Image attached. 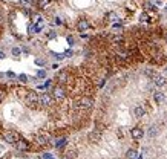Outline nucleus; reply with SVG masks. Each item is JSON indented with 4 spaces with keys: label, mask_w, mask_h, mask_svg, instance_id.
<instances>
[{
    "label": "nucleus",
    "mask_w": 167,
    "mask_h": 159,
    "mask_svg": "<svg viewBox=\"0 0 167 159\" xmlns=\"http://www.w3.org/2000/svg\"><path fill=\"white\" fill-rule=\"evenodd\" d=\"M157 133H158V127H157V126H152V127L149 129V132H147L149 138H153V136H155Z\"/></svg>",
    "instance_id": "16"
},
{
    "label": "nucleus",
    "mask_w": 167,
    "mask_h": 159,
    "mask_svg": "<svg viewBox=\"0 0 167 159\" xmlns=\"http://www.w3.org/2000/svg\"><path fill=\"white\" fill-rule=\"evenodd\" d=\"M153 100H155L158 104H163L166 101V95L163 94V92H155V94H153Z\"/></svg>",
    "instance_id": "11"
},
{
    "label": "nucleus",
    "mask_w": 167,
    "mask_h": 159,
    "mask_svg": "<svg viewBox=\"0 0 167 159\" xmlns=\"http://www.w3.org/2000/svg\"><path fill=\"white\" fill-rule=\"evenodd\" d=\"M48 3H49V0H38V6L40 8H46Z\"/></svg>",
    "instance_id": "19"
},
{
    "label": "nucleus",
    "mask_w": 167,
    "mask_h": 159,
    "mask_svg": "<svg viewBox=\"0 0 167 159\" xmlns=\"http://www.w3.org/2000/svg\"><path fill=\"white\" fill-rule=\"evenodd\" d=\"M52 144L55 145V149H63V147H65V145L68 144V139H66V138H58V139L54 141Z\"/></svg>",
    "instance_id": "12"
},
{
    "label": "nucleus",
    "mask_w": 167,
    "mask_h": 159,
    "mask_svg": "<svg viewBox=\"0 0 167 159\" xmlns=\"http://www.w3.org/2000/svg\"><path fill=\"white\" fill-rule=\"evenodd\" d=\"M143 133H144V132H143V129H141V127H135L130 132V135H132L133 139H141V138H143Z\"/></svg>",
    "instance_id": "8"
},
{
    "label": "nucleus",
    "mask_w": 167,
    "mask_h": 159,
    "mask_svg": "<svg viewBox=\"0 0 167 159\" xmlns=\"http://www.w3.org/2000/svg\"><path fill=\"white\" fill-rule=\"evenodd\" d=\"M52 97H54V100L61 101V100L66 98V92H65V89H63L61 86H55V87L52 89Z\"/></svg>",
    "instance_id": "7"
},
{
    "label": "nucleus",
    "mask_w": 167,
    "mask_h": 159,
    "mask_svg": "<svg viewBox=\"0 0 167 159\" xmlns=\"http://www.w3.org/2000/svg\"><path fill=\"white\" fill-rule=\"evenodd\" d=\"M35 64H38V66H43V64H45V61H43V60H40V58H37V60H35Z\"/></svg>",
    "instance_id": "24"
},
{
    "label": "nucleus",
    "mask_w": 167,
    "mask_h": 159,
    "mask_svg": "<svg viewBox=\"0 0 167 159\" xmlns=\"http://www.w3.org/2000/svg\"><path fill=\"white\" fill-rule=\"evenodd\" d=\"M0 136H2V139H3L6 144H11V145H14V144L20 139V135L17 133L16 130H3Z\"/></svg>",
    "instance_id": "2"
},
{
    "label": "nucleus",
    "mask_w": 167,
    "mask_h": 159,
    "mask_svg": "<svg viewBox=\"0 0 167 159\" xmlns=\"http://www.w3.org/2000/svg\"><path fill=\"white\" fill-rule=\"evenodd\" d=\"M77 28H78V31H86L89 28V22L87 20H80L77 23Z\"/></svg>",
    "instance_id": "14"
},
{
    "label": "nucleus",
    "mask_w": 167,
    "mask_h": 159,
    "mask_svg": "<svg viewBox=\"0 0 167 159\" xmlns=\"http://www.w3.org/2000/svg\"><path fill=\"white\" fill-rule=\"evenodd\" d=\"M48 37H49V38H54V37H55V32H49Z\"/></svg>",
    "instance_id": "25"
},
{
    "label": "nucleus",
    "mask_w": 167,
    "mask_h": 159,
    "mask_svg": "<svg viewBox=\"0 0 167 159\" xmlns=\"http://www.w3.org/2000/svg\"><path fill=\"white\" fill-rule=\"evenodd\" d=\"M138 159H141V158H138Z\"/></svg>",
    "instance_id": "30"
},
{
    "label": "nucleus",
    "mask_w": 167,
    "mask_h": 159,
    "mask_svg": "<svg viewBox=\"0 0 167 159\" xmlns=\"http://www.w3.org/2000/svg\"><path fill=\"white\" fill-rule=\"evenodd\" d=\"M2 132H3V124H2V121H0V135H2Z\"/></svg>",
    "instance_id": "28"
},
{
    "label": "nucleus",
    "mask_w": 167,
    "mask_h": 159,
    "mask_svg": "<svg viewBox=\"0 0 167 159\" xmlns=\"http://www.w3.org/2000/svg\"><path fill=\"white\" fill-rule=\"evenodd\" d=\"M57 80H58V81H60V83H63V81H66V80H68V71H61V72L58 74Z\"/></svg>",
    "instance_id": "15"
},
{
    "label": "nucleus",
    "mask_w": 167,
    "mask_h": 159,
    "mask_svg": "<svg viewBox=\"0 0 167 159\" xmlns=\"http://www.w3.org/2000/svg\"><path fill=\"white\" fill-rule=\"evenodd\" d=\"M126 156H127V159H135L136 158V152L135 150H129L126 153Z\"/></svg>",
    "instance_id": "17"
},
{
    "label": "nucleus",
    "mask_w": 167,
    "mask_h": 159,
    "mask_svg": "<svg viewBox=\"0 0 167 159\" xmlns=\"http://www.w3.org/2000/svg\"><path fill=\"white\" fill-rule=\"evenodd\" d=\"M37 77H38V78H45V77H46V72H45V71H38V72H37Z\"/></svg>",
    "instance_id": "21"
},
{
    "label": "nucleus",
    "mask_w": 167,
    "mask_h": 159,
    "mask_svg": "<svg viewBox=\"0 0 167 159\" xmlns=\"http://www.w3.org/2000/svg\"><path fill=\"white\" fill-rule=\"evenodd\" d=\"M19 80H20L22 83H26V81H28V77L25 75V74H22V75H19Z\"/></svg>",
    "instance_id": "20"
},
{
    "label": "nucleus",
    "mask_w": 167,
    "mask_h": 159,
    "mask_svg": "<svg viewBox=\"0 0 167 159\" xmlns=\"http://www.w3.org/2000/svg\"><path fill=\"white\" fill-rule=\"evenodd\" d=\"M5 98V89L3 87H0V101H2Z\"/></svg>",
    "instance_id": "23"
},
{
    "label": "nucleus",
    "mask_w": 167,
    "mask_h": 159,
    "mask_svg": "<svg viewBox=\"0 0 167 159\" xmlns=\"http://www.w3.org/2000/svg\"><path fill=\"white\" fill-rule=\"evenodd\" d=\"M87 138H89V141H94V142H98L100 139H101V133L98 130H94V132H91V133L87 135Z\"/></svg>",
    "instance_id": "10"
},
{
    "label": "nucleus",
    "mask_w": 167,
    "mask_h": 159,
    "mask_svg": "<svg viewBox=\"0 0 167 159\" xmlns=\"http://www.w3.org/2000/svg\"><path fill=\"white\" fill-rule=\"evenodd\" d=\"M20 5L28 6V5H31V0H20Z\"/></svg>",
    "instance_id": "22"
},
{
    "label": "nucleus",
    "mask_w": 167,
    "mask_h": 159,
    "mask_svg": "<svg viewBox=\"0 0 167 159\" xmlns=\"http://www.w3.org/2000/svg\"><path fill=\"white\" fill-rule=\"evenodd\" d=\"M6 75H8V77H9V78H14V77H16V75H14V74H12V72H8V74H6Z\"/></svg>",
    "instance_id": "27"
},
{
    "label": "nucleus",
    "mask_w": 167,
    "mask_h": 159,
    "mask_svg": "<svg viewBox=\"0 0 167 159\" xmlns=\"http://www.w3.org/2000/svg\"><path fill=\"white\" fill-rule=\"evenodd\" d=\"M38 94L34 90H28V94L25 95V103H26L28 107L31 109H38V106H40V103H38Z\"/></svg>",
    "instance_id": "1"
},
{
    "label": "nucleus",
    "mask_w": 167,
    "mask_h": 159,
    "mask_svg": "<svg viewBox=\"0 0 167 159\" xmlns=\"http://www.w3.org/2000/svg\"><path fill=\"white\" fill-rule=\"evenodd\" d=\"M166 40H167V34H166Z\"/></svg>",
    "instance_id": "29"
},
{
    "label": "nucleus",
    "mask_w": 167,
    "mask_h": 159,
    "mask_svg": "<svg viewBox=\"0 0 167 159\" xmlns=\"http://www.w3.org/2000/svg\"><path fill=\"white\" fill-rule=\"evenodd\" d=\"M92 106H94V100H92L91 97H87V95L81 97L78 101H77V107H78V109H83V110L91 109Z\"/></svg>",
    "instance_id": "3"
},
{
    "label": "nucleus",
    "mask_w": 167,
    "mask_h": 159,
    "mask_svg": "<svg viewBox=\"0 0 167 159\" xmlns=\"http://www.w3.org/2000/svg\"><path fill=\"white\" fill-rule=\"evenodd\" d=\"M34 142H35V145H38V147H48L49 145V136L46 133H40L34 138Z\"/></svg>",
    "instance_id": "4"
},
{
    "label": "nucleus",
    "mask_w": 167,
    "mask_h": 159,
    "mask_svg": "<svg viewBox=\"0 0 167 159\" xmlns=\"http://www.w3.org/2000/svg\"><path fill=\"white\" fill-rule=\"evenodd\" d=\"M38 103H40V106H45V107H51L54 104V97L51 94H43L38 98Z\"/></svg>",
    "instance_id": "5"
},
{
    "label": "nucleus",
    "mask_w": 167,
    "mask_h": 159,
    "mask_svg": "<svg viewBox=\"0 0 167 159\" xmlns=\"http://www.w3.org/2000/svg\"><path fill=\"white\" fill-rule=\"evenodd\" d=\"M152 78H153V83H155L158 87H163V86L166 84V78H164L163 75H157V74H155Z\"/></svg>",
    "instance_id": "9"
},
{
    "label": "nucleus",
    "mask_w": 167,
    "mask_h": 159,
    "mask_svg": "<svg viewBox=\"0 0 167 159\" xmlns=\"http://www.w3.org/2000/svg\"><path fill=\"white\" fill-rule=\"evenodd\" d=\"M2 58H5V52L0 51V60H2Z\"/></svg>",
    "instance_id": "26"
},
{
    "label": "nucleus",
    "mask_w": 167,
    "mask_h": 159,
    "mask_svg": "<svg viewBox=\"0 0 167 159\" xmlns=\"http://www.w3.org/2000/svg\"><path fill=\"white\" fill-rule=\"evenodd\" d=\"M20 52H22L20 48H12V55H14V57H19V55H20Z\"/></svg>",
    "instance_id": "18"
},
{
    "label": "nucleus",
    "mask_w": 167,
    "mask_h": 159,
    "mask_svg": "<svg viewBox=\"0 0 167 159\" xmlns=\"http://www.w3.org/2000/svg\"><path fill=\"white\" fill-rule=\"evenodd\" d=\"M14 147H16L19 152H28V150H31V144H29V141L20 138V139L14 144Z\"/></svg>",
    "instance_id": "6"
},
{
    "label": "nucleus",
    "mask_w": 167,
    "mask_h": 159,
    "mask_svg": "<svg viewBox=\"0 0 167 159\" xmlns=\"http://www.w3.org/2000/svg\"><path fill=\"white\" fill-rule=\"evenodd\" d=\"M133 113H135L136 118H141V116H144V115H146V110H144L143 106H136V107L133 109Z\"/></svg>",
    "instance_id": "13"
}]
</instances>
